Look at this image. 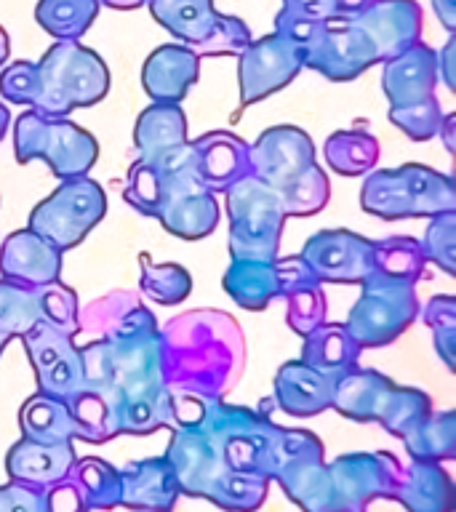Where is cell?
Masks as SVG:
<instances>
[{"label": "cell", "instance_id": "6da1fadb", "mask_svg": "<svg viewBox=\"0 0 456 512\" xmlns=\"http://www.w3.org/2000/svg\"><path fill=\"white\" fill-rule=\"evenodd\" d=\"M80 358L86 390L110 411L112 435L152 432L174 422V392L163 379L160 326L150 307L139 304L118 331L80 344Z\"/></svg>", "mask_w": 456, "mask_h": 512}, {"label": "cell", "instance_id": "7a4b0ae2", "mask_svg": "<svg viewBox=\"0 0 456 512\" xmlns=\"http://www.w3.org/2000/svg\"><path fill=\"white\" fill-rule=\"evenodd\" d=\"M160 368L174 395L224 398L246 368V336L222 310H187L160 326Z\"/></svg>", "mask_w": 456, "mask_h": 512}, {"label": "cell", "instance_id": "3957f363", "mask_svg": "<svg viewBox=\"0 0 456 512\" xmlns=\"http://www.w3.org/2000/svg\"><path fill=\"white\" fill-rule=\"evenodd\" d=\"M275 32L294 40L302 48L304 67L320 72L331 83H350L379 64L374 43L352 19H307L280 8Z\"/></svg>", "mask_w": 456, "mask_h": 512}, {"label": "cell", "instance_id": "277c9868", "mask_svg": "<svg viewBox=\"0 0 456 512\" xmlns=\"http://www.w3.org/2000/svg\"><path fill=\"white\" fill-rule=\"evenodd\" d=\"M38 64L40 94L32 110L48 118H67L102 102L110 91V70L94 48L78 40H56Z\"/></svg>", "mask_w": 456, "mask_h": 512}, {"label": "cell", "instance_id": "5b68a950", "mask_svg": "<svg viewBox=\"0 0 456 512\" xmlns=\"http://www.w3.org/2000/svg\"><path fill=\"white\" fill-rule=\"evenodd\" d=\"M363 211L379 219H422L456 211V184L422 163L368 171L360 190Z\"/></svg>", "mask_w": 456, "mask_h": 512}, {"label": "cell", "instance_id": "8992f818", "mask_svg": "<svg viewBox=\"0 0 456 512\" xmlns=\"http://www.w3.org/2000/svg\"><path fill=\"white\" fill-rule=\"evenodd\" d=\"M224 206L230 219L232 259L275 262L280 256V238L288 219L280 192L248 174L227 187Z\"/></svg>", "mask_w": 456, "mask_h": 512}, {"label": "cell", "instance_id": "52a82bcc", "mask_svg": "<svg viewBox=\"0 0 456 512\" xmlns=\"http://www.w3.org/2000/svg\"><path fill=\"white\" fill-rule=\"evenodd\" d=\"M150 166L158 168L160 174V208L155 219L174 238H208L219 227L222 208L214 192H208L195 174L190 142Z\"/></svg>", "mask_w": 456, "mask_h": 512}, {"label": "cell", "instance_id": "ba28073f", "mask_svg": "<svg viewBox=\"0 0 456 512\" xmlns=\"http://www.w3.org/2000/svg\"><path fill=\"white\" fill-rule=\"evenodd\" d=\"M14 155L19 163L43 160L59 179L86 176L99 160V142L91 131L67 118H48L35 110L14 123Z\"/></svg>", "mask_w": 456, "mask_h": 512}, {"label": "cell", "instance_id": "9c48e42d", "mask_svg": "<svg viewBox=\"0 0 456 512\" xmlns=\"http://www.w3.org/2000/svg\"><path fill=\"white\" fill-rule=\"evenodd\" d=\"M419 315V296L414 283L384 278L368 272L360 280V296L350 307L344 328L360 344V350L387 347L406 331Z\"/></svg>", "mask_w": 456, "mask_h": 512}, {"label": "cell", "instance_id": "30bf717a", "mask_svg": "<svg viewBox=\"0 0 456 512\" xmlns=\"http://www.w3.org/2000/svg\"><path fill=\"white\" fill-rule=\"evenodd\" d=\"M107 214V195L102 184L91 176H72L62 179L46 200L32 208L30 227L40 238L48 240L59 251H70L86 240V235L102 222Z\"/></svg>", "mask_w": 456, "mask_h": 512}, {"label": "cell", "instance_id": "8fae6325", "mask_svg": "<svg viewBox=\"0 0 456 512\" xmlns=\"http://www.w3.org/2000/svg\"><path fill=\"white\" fill-rule=\"evenodd\" d=\"M19 339H22L27 358L32 363V371H35L38 392L70 400L78 392L86 390L78 336L67 334V331L51 326L46 320H38Z\"/></svg>", "mask_w": 456, "mask_h": 512}, {"label": "cell", "instance_id": "7c38bea8", "mask_svg": "<svg viewBox=\"0 0 456 512\" xmlns=\"http://www.w3.org/2000/svg\"><path fill=\"white\" fill-rule=\"evenodd\" d=\"M304 70L302 48L280 32H270L251 40L238 54V86L240 107L262 102Z\"/></svg>", "mask_w": 456, "mask_h": 512}, {"label": "cell", "instance_id": "4fadbf2b", "mask_svg": "<svg viewBox=\"0 0 456 512\" xmlns=\"http://www.w3.org/2000/svg\"><path fill=\"white\" fill-rule=\"evenodd\" d=\"M251 174L283 192L315 166V144L299 126H272L251 144Z\"/></svg>", "mask_w": 456, "mask_h": 512}, {"label": "cell", "instance_id": "5bb4252c", "mask_svg": "<svg viewBox=\"0 0 456 512\" xmlns=\"http://www.w3.org/2000/svg\"><path fill=\"white\" fill-rule=\"evenodd\" d=\"M299 256L320 283H360L374 270V240L352 230H320Z\"/></svg>", "mask_w": 456, "mask_h": 512}, {"label": "cell", "instance_id": "9a60e30c", "mask_svg": "<svg viewBox=\"0 0 456 512\" xmlns=\"http://www.w3.org/2000/svg\"><path fill=\"white\" fill-rule=\"evenodd\" d=\"M352 22L374 43L382 64L422 40L424 14L416 0H376Z\"/></svg>", "mask_w": 456, "mask_h": 512}, {"label": "cell", "instance_id": "2e32d148", "mask_svg": "<svg viewBox=\"0 0 456 512\" xmlns=\"http://www.w3.org/2000/svg\"><path fill=\"white\" fill-rule=\"evenodd\" d=\"M192 166L208 192H227V187L251 174V144L232 131H208L192 139Z\"/></svg>", "mask_w": 456, "mask_h": 512}, {"label": "cell", "instance_id": "e0dca14e", "mask_svg": "<svg viewBox=\"0 0 456 512\" xmlns=\"http://www.w3.org/2000/svg\"><path fill=\"white\" fill-rule=\"evenodd\" d=\"M62 254L30 227L16 230L0 246V275L27 288L46 286L62 275Z\"/></svg>", "mask_w": 456, "mask_h": 512}, {"label": "cell", "instance_id": "ac0fdd59", "mask_svg": "<svg viewBox=\"0 0 456 512\" xmlns=\"http://www.w3.org/2000/svg\"><path fill=\"white\" fill-rule=\"evenodd\" d=\"M438 80V51L422 40L382 62V91L390 107H406L435 96Z\"/></svg>", "mask_w": 456, "mask_h": 512}, {"label": "cell", "instance_id": "d6986e66", "mask_svg": "<svg viewBox=\"0 0 456 512\" xmlns=\"http://www.w3.org/2000/svg\"><path fill=\"white\" fill-rule=\"evenodd\" d=\"M200 78V56L182 43L155 48L142 64V86L152 102L182 104Z\"/></svg>", "mask_w": 456, "mask_h": 512}, {"label": "cell", "instance_id": "ffe728a7", "mask_svg": "<svg viewBox=\"0 0 456 512\" xmlns=\"http://www.w3.org/2000/svg\"><path fill=\"white\" fill-rule=\"evenodd\" d=\"M190 142L187 139V118L179 104L152 102L142 115L136 118L134 144L142 163H158L171 152Z\"/></svg>", "mask_w": 456, "mask_h": 512}, {"label": "cell", "instance_id": "44dd1931", "mask_svg": "<svg viewBox=\"0 0 456 512\" xmlns=\"http://www.w3.org/2000/svg\"><path fill=\"white\" fill-rule=\"evenodd\" d=\"M147 6L152 19L192 51L206 46L222 22L214 0H147Z\"/></svg>", "mask_w": 456, "mask_h": 512}, {"label": "cell", "instance_id": "7402d4cb", "mask_svg": "<svg viewBox=\"0 0 456 512\" xmlns=\"http://www.w3.org/2000/svg\"><path fill=\"white\" fill-rule=\"evenodd\" d=\"M395 382L374 368H352L350 374L339 376L334 382L331 408L350 416L355 422H379L384 406L392 395Z\"/></svg>", "mask_w": 456, "mask_h": 512}, {"label": "cell", "instance_id": "603a6c76", "mask_svg": "<svg viewBox=\"0 0 456 512\" xmlns=\"http://www.w3.org/2000/svg\"><path fill=\"white\" fill-rule=\"evenodd\" d=\"M275 398L280 408L294 416L320 414L331 406L334 398V382L318 374L302 360H288L275 374Z\"/></svg>", "mask_w": 456, "mask_h": 512}, {"label": "cell", "instance_id": "cb8c5ba5", "mask_svg": "<svg viewBox=\"0 0 456 512\" xmlns=\"http://www.w3.org/2000/svg\"><path fill=\"white\" fill-rule=\"evenodd\" d=\"M302 363L315 368L318 374L336 382L339 376L350 374L360 366V344L344 328V323H320L315 331L302 336Z\"/></svg>", "mask_w": 456, "mask_h": 512}, {"label": "cell", "instance_id": "d4e9b609", "mask_svg": "<svg viewBox=\"0 0 456 512\" xmlns=\"http://www.w3.org/2000/svg\"><path fill=\"white\" fill-rule=\"evenodd\" d=\"M72 462V443H38L24 438L8 454V472L30 486H48L62 480L72 470Z\"/></svg>", "mask_w": 456, "mask_h": 512}, {"label": "cell", "instance_id": "484cf974", "mask_svg": "<svg viewBox=\"0 0 456 512\" xmlns=\"http://www.w3.org/2000/svg\"><path fill=\"white\" fill-rule=\"evenodd\" d=\"M222 288L232 302L248 312L264 310L272 299H280V280L275 262L259 259H232L224 270Z\"/></svg>", "mask_w": 456, "mask_h": 512}, {"label": "cell", "instance_id": "4316f807", "mask_svg": "<svg viewBox=\"0 0 456 512\" xmlns=\"http://www.w3.org/2000/svg\"><path fill=\"white\" fill-rule=\"evenodd\" d=\"M19 422L24 438L38 443H72V438H80V424L70 403L46 392H35L30 400H24Z\"/></svg>", "mask_w": 456, "mask_h": 512}, {"label": "cell", "instance_id": "83f0119b", "mask_svg": "<svg viewBox=\"0 0 456 512\" xmlns=\"http://www.w3.org/2000/svg\"><path fill=\"white\" fill-rule=\"evenodd\" d=\"M120 499L131 507H147V510H168L174 504L179 491L176 475L168 459H150V462L134 464L120 475Z\"/></svg>", "mask_w": 456, "mask_h": 512}, {"label": "cell", "instance_id": "f1b7e54d", "mask_svg": "<svg viewBox=\"0 0 456 512\" xmlns=\"http://www.w3.org/2000/svg\"><path fill=\"white\" fill-rule=\"evenodd\" d=\"M323 155L339 176H366L379 163V139L366 128H342L328 136Z\"/></svg>", "mask_w": 456, "mask_h": 512}, {"label": "cell", "instance_id": "f546056e", "mask_svg": "<svg viewBox=\"0 0 456 512\" xmlns=\"http://www.w3.org/2000/svg\"><path fill=\"white\" fill-rule=\"evenodd\" d=\"M99 0H38L35 22L54 40H80L99 16Z\"/></svg>", "mask_w": 456, "mask_h": 512}, {"label": "cell", "instance_id": "4dcf8cb0", "mask_svg": "<svg viewBox=\"0 0 456 512\" xmlns=\"http://www.w3.org/2000/svg\"><path fill=\"white\" fill-rule=\"evenodd\" d=\"M427 267L422 240L411 235H392V238L374 240V272L392 280L419 283Z\"/></svg>", "mask_w": 456, "mask_h": 512}, {"label": "cell", "instance_id": "1f68e13d", "mask_svg": "<svg viewBox=\"0 0 456 512\" xmlns=\"http://www.w3.org/2000/svg\"><path fill=\"white\" fill-rule=\"evenodd\" d=\"M40 320V304L35 288L19 286L0 278V355L11 339L27 334Z\"/></svg>", "mask_w": 456, "mask_h": 512}, {"label": "cell", "instance_id": "d6a6232c", "mask_svg": "<svg viewBox=\"0 0 456 512\" xmlns=\"http://www.w3.org/2000/svg\"><path fill=\"white\" fill-rule=\"evenodd\" d=\"M139 288L152 302L174 307L192 294V278L182 264L152 262V256L142 251L139 254Z\"/></svg>", "mask_w": 456, "mask_h": 512}, {"label": "cell", "instance_id": "836d02e7", "mask_svg": "<svg viewBox=\"0 0 456 512\" xmlns=\"http://www.w3.org/2000/svg\"><path fill=\"white\" fill-rule=\"evenodd\" d=\"M139 304H142V299L128 288H118V291L99 296L96 302L78 310V334L75 336L86 334L88 339H104L112 331H118Z\"/></svg>", "mask_w": 456, "mask_h": 512}, {"label": "cell", "instance_id": "e575fe53", "mask_svg": "<svg viewBox=\"0 0 456 512\" xmlns=\"http://www.w3.org/2000/svg\"><path fill=\"white\" fill-rule=\"evenodd\" d=\"M416 512H446L451 507V483L432 462H419L403 491H395Z\"/></svg>", "mask_w": 456, "mask_h": 512}, {"label": "cell", "instance_id": "d590c367", "mask_svg": "<svg viewBox=\"0 0 456 512\" xmlns=\"http://www.w3.org/2000/svg\"><path fill=\"white\" fill-rule=\"evenodd\" d=\"M280 299H286V323L294 334L307 336L320 323H326V291L318 278L288 288Z\"/></svg>", "mask_w": 456, "mask_h": 512}, {"label": "cell", "instance_id": "8d00e7d4", "mask_svg": "<svg viewBox=\"0 0 456 512\" xmlns=\"http://www.w3.org/2000/svg\"><path fill=\"white\" fill-rule=\"evenodd\" d=\"M408 451L419 462H432V459H446L454 456V414H430L414 432H408Z\"/></svg>", "mask_w": 456, "mask_h": 512}, {"label": "cell", "instance_id": "74e56055", "mask_svg": "<svg viewBox=\"0 0 456 512\" xmlns=\"http://www.w3.org/2000/svg\"><path fill=\"white\" fill-rule=\"evenodd\" d=\"M430 414L432 403L422 390L395 384L390 400H387V406H384L382 416H379V422L390 432H398V435L406 438L408 432H414Z\"/></svg>", "mask_w": 456, "mask_h": 512}, {"label": "cell", "instance_id": "f35d334b", "mask_svg": "<svg viewBox=\"0 0 456 512\" xmlns=\"http://www.w3.org/2000/svg\"><path fill=\"white\" fill-rule=\"evenodd\" d=\"M286 216H315L328 206L331 200V182L326 171L315 163L304 176H299L291 187L280 192Z\"/></svg>", "mask_w": 456, "mask_h": 512}, {"label": "cell", "instance_id": "ab89813d", "mask_svg": "<svg viewBox=\"0 0 456 512\" xmlns=\"http://www.w3.org/2000/svg\"><path fill=\"white\" fill-rule=\"evenodd\" d=\"M83 504H94V507H112L120 502V475L112 470L110 464L99 462V459H86L75 467V483Z\"/></svg>", "mask_w": 456, "mask_h": 512}, {"label": "cell", "instance_id": "60d3db41", "mask_svg": "<svg viewBox=\"0 0 456 512\" xmlns=\"http://www.w3.org/2000/svg\"><path fill=\"white\" fill-rule=\"evenodd\" d=\"M422 318L432 331V344L448 371L456 368V299L448 294L432 296L424 304Z\"/></svg>", "mask_w": 456, "mask_h": 512}, {"label": "cell", "instance_id": "b9f144b4", "mask_svg": "<svg viewBox=\"0 0 456 512\" xmlns=\"http://www.w3.org/2000/svg\"><path fill=\"white\" fill-rule=\"evenodd\" d=\"M387 118L408 139H414V142H430V139L438 136L440 120H443V107H440L438 96H427L422 102L406 104V107H390Z\"/></svg>", "mask_w": 456, "mask_h": 512}, {"label": "cell", "instance_id": "7bdbcfd3", "mask_svg": "<svg viewBox=\"0 0 456 512\" xmlns=\"http://www.w3.org/2000/svg\"><path fill=\"white\" fill-rule=\"evenodd\" d=\"M422 248L427 262L443 270L448 278L456 275V211L432 216L427 232L422 238Z\"/></svg>", "mask_w": 456, "mask_h": 512}, {"label": "cell", "instance_id": "ee69618b", "mask_svg": "<svg viewBox=\"0 0 456 512\" xmlns=\"http://www.w3.org/2000/svg\"><path fill=\"white\" fill-rule=\"evenodd\" d=\"M35 294L40 304V320L62 328L67 334H78V294L70 286H64L62 280H54V283L35 288Z\"/></svg>", "mask_w": 456, "mask_h": 512}, {"label": "cell", "instance_id": "f6af8a7d", "mask_svg": "<svg viewBox=\"0 0 456 512\" xmlns=\"http://www.w3.org/2000/svg\"><path fill=\"white\" fill-rule=\"evenodd\" d=\"M123 198L134 211L144 216H158L160 208V174L158 168L150 166V163H142V160H134L131 168H128L126 176V190H123Z\"/></svg>", "mask_w": 456, "mask_h": 512}, {"label": "cell", "instance_id": "bcb514c9", "mask_svg": "<svg viewBox=\"0 0 456 512\" xmlns=\"http://www.w3.org/2000/svg\"><path fill=\"white\" fill-rule=\"evenodd\" d=\"M40 94V78L38 64L19 59V62L6 64L0 70V96L8 104H19V107H35Z\"/></svg>", "mask_w": 456, "mask_h": 512}, {"label": "cell", "instance_id": "7dc6e473", "mask_svg": "<svg viewBox=\"0 0 456 512\" xmlns=\"http://www.w3.org/2000/svg\"><path fill=\"white\" fill-rule=\"evenodd\" d=\"M376 0H283V11L307 19H352Z\"/></svg>", "mask_w": 456, "mask_h": 512}, {"label": "cell", "instance_id": "c3c4849f", "mask_svg": "<svg viewBox=\"0 0 456 512\" xmlns=\"http://www.w3.org/2000/svg\"><path fill=\"white\" fill-rule=\"evenodd\" d=\"M251 40L254 38H251V30H248L246 22H240L238 16L222 14V22L216 27L214 38L208 40L203 48H198L195 54L200 59L203 56H238Z\"/></svg>", "mask_w": 456, "mask_h": 512}, {"label": "cell", "instance_id": "681fc988", "mask_svg": "<svg viewBox=\"0 0 456 512\" xmlns=\"http://www.w3.org/2000/svg\"><path fill=\"white\" fill-rule=\"evenodd\" d=\"M454 54H456V38H448L446 46L438 51V78L446 83L448 91H456V75H454Z\"/></svg>", "mask_w": 456, "mask_h": 512}, {"label": "cell", "instance_id": "f907efd6", "mask_svg": "<svg viewBox=\"0 0 456 512\" xmlns=\"http://www.w3.org/2000/svg\"><path fill=\"white\" fill-rule=\"evenodd\" d=\"M432 8H435V16L440 19V24H443L448 32H454L456 30V0H432Z\"/></svg>", "mask_w": 456, "mask_h": 512}, {"label": "cell", "instance_id": "816d5d0a", "mask_svg": "<svg viewBox=\"0 0 456 512\" xmlns=\"http://www.w3.org/2000/svg\"><path fill=\"white\" fill-rule=\"evenodd\" d=\"M438 136L443 139V144H446L448 152H456V115L454 112H443Z\"/></svg>", "mask_w": 456, "mask_h": 512}, {"label": "cell", "instance_id": "f5cc1de1", "mask_svg": "<svg viewBox=\"0 0 456 512\" xmlns=\"http://www.w3.org/2000/svg\"><path fill=\"white\" fill-rule=\"evenodd\" d=\"M99 6L115 8V11H134V8L147 6V0H99Z\"/></svg>", "mask_w": 456, "mask_h": 512}, {"label": "cell", "instance_id": "db71d44e", "mask_svg": "<svg viewBox=\"0 0 456 512\" xmlns=\"http://www.w3.org/2000/svg\"><path fill=\"white\" fill-rule=\"evenodd\" d=\"M8 54H11V38H8V32L0 27V67L8 62Z\"/></svg>", "mask_w": 456, "mask_h": 512}, {"label": "cell", "instance_id": "11a10c76", "mask_svg": "<svg viewBox=\"0 0 456 512\" xmlns=\"http://www.w3.org/2000/svg\"><path fill=\"white\" fill-rule=\"evenodd\" d=\"M8 126H11V115H8V107H3V104H0V142L6 139Z\"/></svg>", "mask_w": 456, "mask_h": 512}]
</instances>
